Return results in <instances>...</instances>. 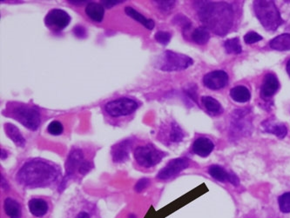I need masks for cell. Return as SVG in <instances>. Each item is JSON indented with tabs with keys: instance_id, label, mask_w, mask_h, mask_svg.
<instances>
[{
	"instance_id": "obj_1",
	"label": "cell",
	"mask_w": 290,
	"mask_h": 218,
	"mask_svg": "<svg viewBox=\"0 0 290 218\" xmlns=\"http://www.w3.org/2000/svg\"><path fill=\"white\" fill-rule=\"evenodd\" d=\"M198 16L204 27L218 36H225L234 24L235 14L227 2H198Z\"/></svg>"
},
{
	"instance_id": "obj_2",
	"label": "cell",
	"mask_w": 290,
	"mask_h": 218,
	"mask_svg": "<svg viewBox=\"0 0 290 218\" xmlns=\"http://www.w3.org/2000/svg\"><path fill=\"white\" fill-rule=\"evenodd\" d=\"M60 169L54 163L42 159L30 160L17 173V182L31 189L44 188L56 182Z\"/></svg>"
},
{
	"instance_id": "obj_3",
	"label": "cell",
	"mask_w": 290,
	"mask_h": 218,
	"mask_svg": "<svg viewBox=\"0 0 290 218\" xmlns=\"http://www.w3.org/2000/svg\"><path fill=\"white\" fill-rule=\"evenodd\" d=\"M5 113L31 130H36L41 123L39 110L29 104L10 103L7 104Z\"/></svg>"
},
{
	"instance_id": "obj_4",
	"label": "cell",
	"mask_w": 290,
	"mask_h": 218,
	"mask_svg": "<svg viewBox=\"0 0 290 218\" xmlns=\"http://www.w3.org/2000/svg\"><path fill=\"white\" fill-rule=\"evenodd\" d=\"M253 7L255 16L267 31H276L283 24L280 12L273 1L256 0L253 3Z\"/></svg>"
},
{
	"instance_id": "obj_5",
	"label": "cell",
	"mask_w": 290,
	"mask_h": 218,
	"mask_svg": "<svg viewBox=\"0 0 290 218\" xmlns=\"http://www.w3.org/2000/svg\"><path fill=\"white\" fill-rule=\"evenodd\" d=\"M93 168V164L91 161L85 159L84 151L79 148H73L65 162V175L61 185L62 189L65 188V183L68 180L72 179L75 175L85 176V174Z\"/></svg>"
},
{
	"instance_id": "obj_6",
	"label": "cell",
	"mask_w": 290,
	"mask_h": 218,
	"mask_svg": "<svg viewBox=\"0 0 290 218\" xmlns=\"http://www.w3.org/2000/svg\"><path fill=\"white\" fill-rule=\"evenodd\" d=\"M192 64L194 60L188 56L166 51L157 58L156 61L154 62V66L162 72H179L186 70Z\"/></svg>"
},
{
	"instance_id": "obj_7",
	"label": "cell",
	"mask_w": 290,
	"mask_h": 218,
	"mask_svg": "<svg viewBox=\"0 0 290 218\" xmlns=\"http://www.w3.org/2000/svg\"><path fill=\"white\" fill-rule=\"evenodd\" d=\"M253 131V114L248 109H238L233 111L230 123L232 138H241L250 136Z\"/></svg>"
},
{
	"instance_id": "obj_8",
	"label": "cell",
	"mask_w": 290,
	"mask_h": 218,
	"mask_svg": "<svg viewBox=\"0 0 290 218\" xmlns=\"http://www.w3.org/2000/svg\"><path fill=\"white\" fill-rule=\"evenodd\" d=\"M134 159L140 167L152 168L160 163L166 156L162 150L157 149L152 143L136 147L134 151Z\"/></svg>"
},
{
	"instance_id": "obj_9",
	"label": "cell",
	"mask_w": 290,
	"mask_h": 218,
	"mask_svg": "<svg viewBox=\"0 0 290 218\" xmlns=\"http://www.w3.org/2000/svg\"><path fill=\"white\" fill-rule=\"evenodd\" d=\"M139 108L137 101L130 98H121L108 102L105 105L106 113L111 117H127Z\"/></svg>"
},
{
	"instance_id": "obj_10",
	"label": "cell",
	"mask_w": 290,
	"mask_h": 218,
	"mask_svg": "<svg viewBox=\"0 0 290 218\" xmlns=\"http://www.w3.org/2000/svg\"><path fill=\"white\" fill-rule=\"evenodd\" d=\"M184 137V131L174 121L162 124L158 135L159 140L166 145L180 143Z\"/></svg>"
},
{
	"instance_id": "obj_11",
	"label": "cell",
	"mask_w": 290,
	"mask_h": 218,
	"mask_svg": "<svg viewBox=\"0 0 290 218\" xmlns=\"http://www.w3.org/2000/svg\"><path fill=\"white\" fill-rule=\"evenodd\" d=\"M68 13L61 9H52L45 17V25L53 32H61L66 28L71 22Z\"/></svg>"
},
{
	"instance_id": "obj_12",
	"label": "cell",
	"mask_w": 290,
	"mask_h": 218,
	"mask_svg": "<svg viewBox=\"0 0 290 218\" xmlns=\"http://www.w3.org/2000/svg\"><path fill=\"white\" fill-rule=\"evenodd\" d=\"M188 166H189V160L185 157H179V158L171 160L163 169H160L157 175V178L160 180H168L170 178H173Z\"/></svg>"
},
{
	"instance_id": "obj_13",
	"label": "cell",
	"mask_w": 290,
	"mask_h": 218,
	"mask_svg": "<svg viewBox=\"0 0 290 218\" xmlns=\"http://www.w3.org/2000/svg\"><path fill=\"white\" fill-rule=\"evenodd\" d=\"M228 83V75L224 71H215L205 75L203 78V84L210 90H220L227 86Z\"/></svg>"
},
{
	"instance_id": "obj_14",
	"label": "cell",
	"mask_w": 290,
	"mask_h": 218,
	"mask_svg": "<svg viewBox=\"0 0 290 218\" xmlns=\"http://www.w3.org/2000/svg\"><path fill=\"white\" fill-rule=\"evenodd\" d=\"M133 147L132 139H125L116 143L111 150L112 157L114 163H125L129 158L130 151Z\"/></svg>"
},
{
	"instance_id": "obj_15",
	"label": "cell",
	"mask_w": 290,
	"mask_h": 218,
	"mask_svg": "<svg viewBox=\"0 0 290 218\" xmlns=\"http://www.w3.org/2000/svg\"><path fill=\"white\" fill-rule=\"evenodd\" d=\"M280 87L276 76L268 73L265 76L261 88V98L264 100H268L274 96Z\"/></svg>"
},
{
	"instance_id": "obj_16",
	"label": "cell",
	"mask_w": 290,
	"mask_h": 218,
	"mask_svg": "<svg viewBox=\"0 0 290 218\" xmlns=\"http://www.w3.org/2000/svg\"><path fill=\"white\" fill-rule=\"evenodd\" d=\"M209 173L210 176L219 182H229L235 186H238L240 183L238 176H236L235 173L228 172L227 170L219 165L210 166Z\"/></svg>"
},
{
	"instance_id": "obj_17",
	"label": "cell",
	"mask_w": 290,
	"mask_h": 218,
	"mask_svg": "<svg viewBox=\"0 0 290 218\" xmlns=\"http://www.w3.org/2000/svg\"><path fill=\"white\" fill-rule=\"evenodd\" d=\"M261 127L265 132L273 134L274 136L282 139L286 137L287 129L285 124H281L274 119H266L261 123Z\"/></svg>"
},
{
	"instance_id": "obj_18",
	"label": "cell",
	"mask_w": 290,
	"mask_h": 218,
	"mask_svg": "<svg viewBox=\"0 0 290 218\" xmlns=\"http://www.w3.org/2000/svg\"><path fill=\"white\" fill-rule=\"evenodd\" d=\"M192 148L194 153L202 157H207L215 149V144L209 138L199 137L192 143Z\"/></svg>"
},
{
	"instance_id": "obj_19",
	"label": "cell",
	"mask_w": 290,
	"mask_h": 218,
	"mask_svg": "<svg viewBox=\"0 0 290 218\" xmlns=\"http://www.w3.org/2000/svg\"><path fill=\"white\" fill-rule=\"evenodd\" d=\"M85 13L90 20L96 23H101L104 19V7L101 4L90 2L85 7Z\"/></svg>"
},
{
	"instance_id": "obj_20",
	"label": "cell",
	"mask_w": 290,
	"mask_h": 218,
	"mask_svg": "<svg viewBox=\"0 0 290 218\" xmlns=\"http://www.w3.org/2000/svg\"><path fill=\"white\" fill-rule=\"evenodd\" d=\"M4 129H5L7 137H9L11 140L16 144L17 146L21 147V148L25 147L26 139L20 132V130L14 124L7 123V124H5Z\"/></svg>"
},
{
	"instance_id": "obj_21",
	"label": "cell",
	"mask_w": 290,
	"mask_h": 218,
	"mask_svg": "<svg viewBox=\"0 0 290 218\" xmlns=\"http://www.w3.org/2000/svg\"><path fill=\"white\" fill-rule=\"evenodd\" d=\"M28 207L30 212L36 217H41L48 211V204L44 199H31L28 202Z\"/></svg>"
},
{
	"instance_id": "obj_22",
	"label": "cell",
	"mask_w": 290,
	"mask_h": 218,
	"mask_svg": "<svg viewBox=\"0 0 290 218\" xmlns=\"http://www.w3.org/2000/svg\"><path fill=\"white\" fill-rule=\"evenodd\" d=\"M125 13L127 16L131 17L133 20H136L137 22L141 24L142 26H145L147 30H152L154 28V22L153 20H149L147 19L146 17H144L141 13H139L138 11L134 9L133 7H127L125 8Z\"/></svg>"
},
{
	"instance_id": "obj_23",
	"label": "cell",
	"mask_w": 290,
	"mask_h": 218,
	"mask_svg": "<svg viewBox=\"0 0 290 218\" xmlns=\"http://www.w3.org/2000/svg\"><path fill=\"white\" fill-rule=\"evenodd\" d=\"M272 49L280 52H286L290 51V34L289 33H284L280 34L279 36L275 37L274 39L271 40L269 44Z\"/></svg>"
},
{
	"instance_id": "obj_24",
	"label": "cell",
	"mask_w": 290,
	"mask_h": 218,
	"mask_svg": "<svg viewBox=\"0 0 290 218\" xmlns=\"http://www.w3.org/2000/svg\"><path fill=\"white\" fill-rule=\"evenodd\" d=\"M202 103L207 111L211 116H219L223 112L222 104L212 97H209V96L203 97L202 98Z\"/></svg>"
},
{
	"instance_id": "obj_25",
	"label": "cell",
	"mask_w": 290,
	"mask_h": 218,
	"mask_svg": "<svg viewBox=\"0 0 290 218\" xmlns=\"http://www.w3.org/2000/svg\"><path fill=\"white\" fill-rule=\"evenodd\" d=\"M230 97L234 101L237 102V103H247L250 100L251 94L247 87L239 85L231 89Z\"/></svg>"
},
{
	"instance_id": "obj_26",
	"label": "cell",
	"mask_w": 290,
	"mask_h": 218,
	"mask_svg": "<svg viewBox=\"0 0 290 218\" xmlns=\"http://www.w3.org/2000/svg\"><path fill=\"white\" fill-rule=\"evenodd\" d=\"M4 209L6 214L10 218L21 217V208L20 203L14 199L7 197L4 202Z\"/></svg>"
},
{
	"instance_id": "obj_27",
	"label": "cell",
	"mask_w": 290,
	"mask_h": 218,
	"mask_svg": "<svg viewBox=\"0 0 290 218\" xmlns=\"http://www.w3.org/2000/svg\"><path fill=\"white\" fill-rule=\"evenodd\" d=\"M192 41L197 45H200V46L205 45L209 42V40L210 39V33H209V30L205 27L196 28L192 32Z\"/></svg>"
},
{
	"instance_id": "obj_28",
	"label": "cell",
	"mask_w": 290,
	"mask_h": 218,
	"mask_svg": "<svg viewBox=\"0 0 290 218\" xmlns=\"http://www.w3.org/2000/svg\"><path fill=\"white\" fill-rule=\"evenodd\" d=\"M226 52L228 54H240L242 52L240 39L238 38L229 39L224 42Z\"/></svg>"
},
{
	"instance_id": "obj_29",
	"label": "cell",
	"mask_w": 290,
	"mask_h": 218,
	"mask_svg": "<svg viewBox=\"0 0 290 218\" xmlns=\"http://www.w3.org/2000/svg\"><path fill=\"white\" fill-rule=\"evenodd\" d=\"M278 203L280 211L285 214L290 213V192L284 193L279 196Z\"/></svg>"
},
{
	"instance_id": "obj_30",
	"label": "cell",
	"mask_w": 290,
	"mask_h": 218,
	"mask_svg": "<svg viewBox=\"0 0 290 218\" xmlns=\"http://www.w3.org/2000/svg\"><path fill=\"white\" fill-rule=\"evenodd\" d=\"M64 131V126L59 121H52L47 127V132L52 136H59Z\"/></svg>"
},
{
	"instance_id": "obj_31",
	"label": "cell",
	"mask_w": 290,
	"mask_h": 218,
	"mask_svg": "<svg viewBox=\"0 0 290 218\" xmlns=\"http://www.w3.org/2000/svg\"><path fill=\"white\" fill-rule=\"evenodd\" d=\"M173 23L177 25V26H181V28L183 30H189L191 28V26H192L191 21L182 14H179V15L174 17Z\"/></svg>"
},
{
	"instance_id": "obj_32",
	"label": "cell",
	"mask_w": 290,
	"mask_h": 218,
	"mask_svg": "<svg viewBox=\"0 0 290 218\" xmlns=\"http://www.w3.org/2000/svg\"><path fill=\"white\" fill-rule=\"evenodd\" d=\"M171 38H172L171 33H167V32H163V31H160V32L155 33V35H154V39H155L157 42L160 44V45H162V46L168 45L170 40H171Z\"/></svg>"
},
{
	"instance_id": "obj_33",
	"label": "cell",
	"mask_w": 290,
	"mask_h": 218,
	"mask_svg": "<svg viewBox=\"0 0 290 218\" xmlns=\"http://www.w3.org/2000/svg\"><path fill=\"white\" fill-rule=\"evenodd\" d=\"M158 7V9H160L162 13H167L169 11L172 10L176 2L175 1H157L154 2Z\"/></svg>"
},
{
	"instance_id": "obj_34",
	"label": "cell",
	"mask_w": 290,
	"mask_h": 218,
	"mask_svg": "<svg viewBox=\"0 0 290 218\" xmlns=\"http://www.w3.org/2000/svg\"><path fill=\"white\" fill-rule=\"evenodd\" d=\"M261 40H262V37L261 35H259L257 33H254V32H249L244 37L245 43L248 44V45H252V44H254V43L259 42Z\"/></svg>"
},
{
	"instance_id": "obj_35",
	"label": "cell",
	"mask_w": 290,
	"mask_h": 218,
	"mask_svg": "<svg viewBox=\"0 0 290 218\" xmlns=\"http://www.w3.org/2000/svg\"><path fill=\"white\" fill-rule=\"evenodd\" d=\"M72 33L78 39H85L87 37V32L84 26H75L72 30Z\"/></svg>"
},
{
	"instance_id": "obj_36",
	"label": "cell",
	"mask_w": 290,
	"mask_h": 218,
	"mask_svg": "<svg viewBox=\"0 0 290 218\" xmlns=\"http://www.w3.org/2000/svg\"><path fill=\"white\" fill-rule=\"evenodd\" d=\"M149 183H150V181L147 179V178L140 179V181L136 183L134 189H135V190H136L137 192H141V191H143L144 189L147 188V186L149 185Z\"/></svg>"
},
{
	"instance_id": "obj_37",
	"label": "cell",
	"mask_w": 290,
	"mask_h": 218,
	"mask_svg": "<svg viewBox=\"0 0 290 218\" xmlns=\"http://www.w3.org/2000/svg\"><path fill=\"white\" fill-rule=\"evenodd\" d=\"M196 85H190L188 88H186L185 90L186 94L189 97L192 101L197 102V92H196Z\"/></svg>"
},
{
	"instance_id": "obj_38",
	"label": "cell",
	"mask_w": 290,
	"mask_h": 218,
	"mask_svg": "<svg viewBox=\"0 0 290 218\" xmlns=\"http://www.w3.org/2000/svg\"><path fill=\"white\" fill-rule=\"evenodd\" d=\"M103 3V7H108V8H112V7H114V6H116V5H119V4H121V2H111V1H104V2H102Z\"/></svg>"
},
{
	"instance_id": "obj_39",
	"label": "cell",
	"mask_w": 290,
	"mask_h": 218,
	"mask_svg": "<svg viewBox=\"0 0 290 218\" xmlns=\"http://www.w3.org/2000/svg\"><path fill=\"white\" fill-rule=\"evenodd\" d=\"M77 218H90V216H89V214H87L86 212L83 211L80 212V213L78 214Z\"/></svg>"
},
{
	"instance_id": "obj_40",
	"label": "cell",
	"mask_w": 290,
	"mask_h": 218,
	"mask_svg": "<svg viewBox=\"0 0 290 218\" xmlns=\"http://www.w3.org/2000/svg\"><path fill=\"white\" fill-rule=\"evenodd\" d=\"M286 69H287V74H288V76H289L290 78V59L289 61L287 62V66H286Z\"/></svg>"
}]
</instances>
